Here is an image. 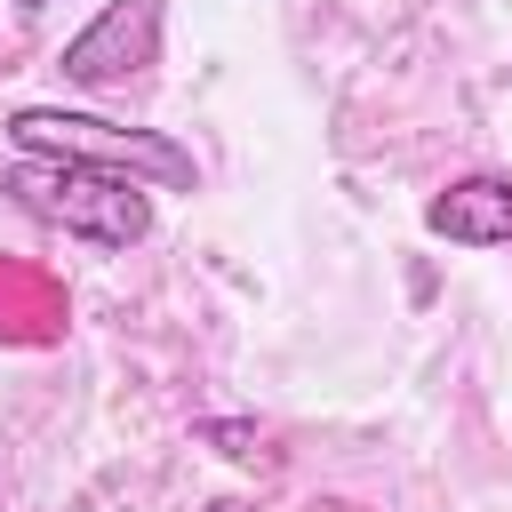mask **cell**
Returning <instances> with one entry per match:
<instances>
[{"mask_svg": "<svg viewBox=\"0 0 512 512\" xmlns=\"http://www.w3.org/2000/svg\"><path fill=\"white\" fill-rule=\"evenodd\" d=\"M0 192H8L24 216H40V224H56V232H72V240H96V248H136V240L152 232V200H144V184L120 176V168L16 160V168L0 176Z\"/></svg>", "mask_w": 512, "mask_h": 512, "instance_id": "obj_1", "label": "cell"}, {"mask_svg": "<svg viewBox=\"0 0 512 512\" xmlns=\"http://www.w3.org/2000/svg\"><path fill=\"white\" fill-rule=\"evenodd\" d=\"M8 144L24 160H80V168H120V176H152L168 192H192L200 168L184 144L152 136V128H120L96 112H56V104H16L8 112Z\"/></svg>", "mask_w": 512, "mask_h": 512, "instance_id": "obj_2", "label": "cell"}, {"mask_svg": "<svg viewBox=\"0 0 512 512\" xmlns=\"http://www.w3.org/2000/svg\"><path fill=\"white\" fill-rule=\"evenodd\" d=\"M152 48H160V0H112L88 32L64 40V80H80V88H112V80L144 72Z\"/></svg>", "mask_w": 512, "mask_h": 512, "instance_id": "obj_3", "label": "cell"}, {"mask_svg": "<svg viewBox=\"0 0 512 512\" xmlns=\"http://www.w3.org/2000/svg\"><path fill=\"white\" fill-rule=\"evenodd\" d=\"M424 232L448 248H504L512 240V176H456L424 200Z\"/></svg>", "mask_w": 512, "mask_h": 512, "instance_id": "obj_4", "label": "cell"}, {"mask_svg": "<svg viewBox=\"0 0 512 512\" xmlns=\"http://www.w3.org/2000/svg\"><path fill=\"white\" fill-rule=\"evenodd\" d=\"M192 440H208V448H224V456H256V424H232V416H200Z\"/></svg>", "mask_w": 512, "mask_h": 512, "instance_id": "obj_5", "label": "cell"}, {"mask_svg": "<svg viewBox=\"0 0 512 512\" xmlns=\"http://www.w3.org/2000/svg\"><path fill=\"white\" fill-rule=\"evenodd\" d=\"M208 512H248V504H208Z\"/></svg>", "mask_w": 512, "mask_h": 512, "instance_id": "obj_6", "label": "cell"}, {"mask_svg": "<svg viewBox=\"0 0 512 512\" xmlns=\"http://www.w3.org/2000/svg\"><path fill=\"white\" fill-rule=\"evenodd\" d=\"M24 8H48V0H24Z\"/></svg>", "mask_w": 512, "mask_h": 512, "instance_id": "obj_7", "label": "cell"}]
</instances>
